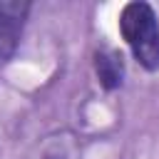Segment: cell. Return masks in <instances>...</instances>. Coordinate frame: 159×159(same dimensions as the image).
Segmentation results:
<instances>
[{
	"mask_svg": "<svg viewBox=\"0 0 159 159\" xmlns=\"http://www.w3.org/2000/svg\"><path fill=\"white\" fill-rule=\"evenodd\" d=\"M45 159H65V157L57 154V152H50V154H45Z\"/></svg>",
	"mask_w": 159,
	"mask_h": 159,
	"instance_id": "4",
	"label": "cell"
},
{
	"mask_svg": "<svg viewBox=\"0 0 159 159\" xmlns=\"http://www.w3.org/2000/svg\"><path fill=\"white\" fill-rule=\"evenodd\" d=\"M119 35L127 42L132 57L147 72L159 70V20L149 2L134 0L119 10Z\"/></svg>",
	"mask_w": 159,
	"mask_h": 159,
	"instance_id": "1",
	"label": "cell"
},
{
	"mask_svg": "<svg viewBox=\"0 0 159 159\" xmlns=\"http://www.w3.org/2000/svg\"><path fill=\"white\" fill-rule=\"evenodd\" d=\"M30 10L32 2L27 0H0V65L15 57Z\"/></svg>",
	"mask_w": 159,
	"mask_h": 159,
	"instance_id": "2",
	"label": "cell"
},
{
	"mask_svg": "<svg viewBox=\"0 0 159 159\" xmlns=\"http://www.w3.org/2000/svg\"><path fill=\"white\" fill-rule=\"evenodd\" d=\"M92 67L102 89L114 92L124 84V57L112 47H99L92 55Z\"/></svg>",
	"mask_w": 159,
	"mask_h": 159,
	"instance_id": "3",
	"label": "cell"
}]
</instances>
